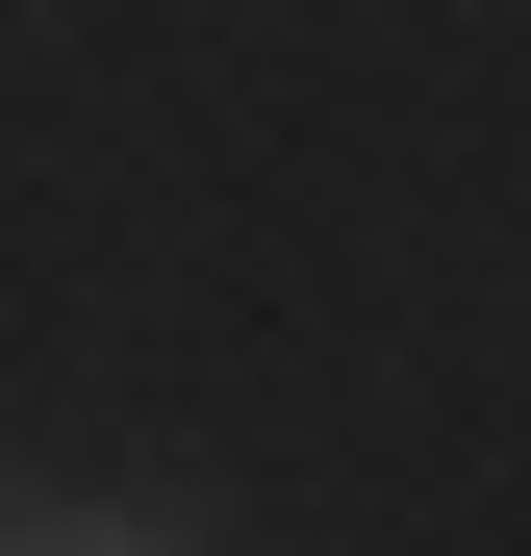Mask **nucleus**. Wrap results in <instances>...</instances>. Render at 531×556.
Returning <instances> with one entry per match:
<instances>
[{"label": "nucleus", "mask_w": 531, "mask_h": 556, "mask_svg": "<svg viewBox=\"0 0 531 556\" xmlns=\"http://www.w3.org/2000/svg\"><path fill=\"white\" fill-rule=\"evenodd\" d=\"M51 556H152V531H51Z\"/></svg>", "instance_id": "1"}]
</instances>
